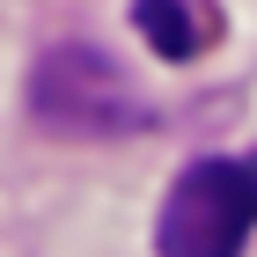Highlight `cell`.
I'll return each instance as SVG.
<instances>
[{
	"instance_id": "cell-1",
	"label": "cell",
	"mask_w": 257,
	"mask_h": 257,
	"mask_svg": "<svg viewBox=\"0 0 257 257\" xmlns=\"http://www.w3.org/2000/svg\"><path fill=\"white\" fill-rule=\"evenodd\" d=\"M250 228H257V162L206 155L169 184L155 250L162 257H242Z\"/></svg>"
},
{
	"instance_id": "cell-3",
	"label": "cell",
	"mask_w": 257,
	"mask_h": 257,
	"mask_svg": "<svg viewBox=\"0 0 257 257\" xmlns=\"http://www.w3.org/2000/svg\"><path fill=\"white\" fill-rule=\"evenodd\" d=\"M133 22L147 30V44H155L162 59H191L198 44H206V22H198L191 0H133Z\"/></svg>"
},
{
	"instance_id": "cell-2",
	"label": "cell",
	"mask_w": 257,
	"mask_h": 257,
	"mask_svg": "<svg viewBox=\"0 0 257 257\" xmlns=\"http://www.w3.org/2000/svg\"><path fill=\"white\" fill-rule=\"evenodd\" d=\"M44 125H59L74 140H110V133H140L147 125V103L125 88V74L88 44H66L37 66V88H30Z\"/></svg>"
}]
</instances>
